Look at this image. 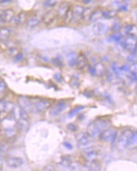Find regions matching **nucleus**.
Masks as SVG:
<instances>
[{"label":"nucleus","instance_id":"f257e3e1","mask_svg":"<svg viewBox=\"0 0 137 171\" xmlns=\"http://www.w3.org/2000/svg\"><path fill=\"white\" fill-rule=\"evenodd\" d=\"M111 125L109 120L104 119H97L89 123L87 127L88 134L93 138H99L101 133L107 130Z\"/></svg>","mask_w":137,"mask_h":171},{"label":"nucleus","instance_id":"f03ea898","mask_svg":"<svg viewBox=\"0 0 137 171\" xmlns=\"http://www.w3.org/2000/svg\"><path fill=\"white\" fill-rule=\"evenodd\" d=\"M121 47L129 51L131 53H135L137 51V39L136 36L128 35V37L124 40L120 42Z\"/></svg>","mask_w":137,"mask_h":171},{"label":"nucleus","instance_id":"7ed1b4c3","mask_svg":"<svg viewBox=\"0 0 137 171\" xmlns=\"http://www.w3.org/2000/svg\"><path fill=\"white\" fill-rule=\"evenodd\" d=\"M132 131L129 130L123 131V132L121 133V134L120 135L117 142V149L119 150V151H124L128 147L129 140H130L131 136L132 135Z\"/></svg>","mask_w":137,"mask_h":171},{"label":"nucleus","instance_id":"20e7f679","mask_svg":"<svg viewBox=\"0 0 137 171\" xmlns=\"http://www.w3.org/2000/svg\"><path fill=\"white\" fill-rule=\"evenodd\" d=\"M118 130L113 127H109L107 130H104L101 133L99 139L102 142H109V143H113L116 140L118 136Z\"/></svg>","mask_w":137,"mask_h":171},{"label":"nucleus","instance_id":"39448f33","mask_svg":"<svg viewBox=\"0 0 137 171\" xmlns=\"http://www.w3.org/2000/svg\"><path fill=\"white\" fill-rule=\"evenodd\" d=\"M93 139L94 138L89 135L87 132L78 133L76 135V140H77L79 147L83 148V149L91 145Z\"/></svg>","mask_w":137,"mask_h":171},{"label":"nucleus","instance_id":"423d86ee","mask_svg":"<svg viewBox=\"0 0 137 171\" xmlns=\"http://www.w3.org/2000/svg\"><path fill=\"white\" fill-rule=\"evenodd\" d=\"M90 66L87 56L83 53H79L77 56V62L75 67L78 71H87L89 66Z\"/></svg>","mask_w":137,"mask_h":171},{"label":"nucleus","instance_id":"0eeeda50","mask_svg":"<svg viewBox=\"0 0 137 171\" xmlns=\"http://www.w3.org/2000/svg\"><path fill=\"white\" fill-rule=\"evenodd\" d=\"M83 150L82 155L85 160L91 161L98 159L99 154H100V150L98 149V147L89 146Z\"/></svg>","mask_w":137,"mask_h":171},{"label":"nucleus","instance_id":"6e6552de","mask_svg":"<svg viewBox=\"0 0 137 171\" xmlns=\"http://www.w3.org/2000/svg\"><path fill=\"white\" fill-rule=\"evenodd\" d=\"M91 29L93 34L97 36H101L105 35L109 31V27L107 24L103 23V22H97L92 24Z\"/></svg>","mask_w":137,"mask_h":171},{"label":"nucleus","instance_id":"1a4fd4ad","mask_svg":"<svg viewBox=\"0 0 137 171\" xmlns=\"http://www.w3.org/2000/svg\"><path fill=\"white\" fill-rule=\"evenodd\" d=\"M57 19H58V16H57L56 11L54 9H50L43 14L41 18V21L46 25H50L54 23Z\"/></svg>","mask_w":137,"mask_h":171},{"label":"nucleus","instance_id":"9d476101","mask_svg":"<svg viewBox=\"0 0 137 171\" xmlns=\"http://www.w3.org/2000/svg\"><path fill=\"white\" fill-rule=\"evenodd\" d=\"M18 103L21 108L26 110L27 111H31L33 110V106H35V104H33L32 103L30 98L29 97H27V96H21L20 97H18Z\"/></svg>","mask_w":137,"mask_h":171},{"label":"nucleus","instance_id":"9b49d317","mask_svg":"<svg viewBox=\"0 0 137 171\" xmlns=\"http://www.w3.org/2000/svg\"><path fill=\"white\" fill-rule=\"evenodd\" d=\"M2 130L11 128H18L17 126V120L15 119L13 116H9L2 119L1 124H0Z\"/></svg>","mask_w":137,"mask_h":171},{"label":"nucleus","instance_id":"f8f14e48","mask_svg":"<svg viewBox=\"0 0 137 171\" xmlns=\"http://www.w3.org/2000/svg\"><path fill=\"white\" fill-rule=\"evenodd\" d=\"M52 102L51 100L47 98H41L35 103V109L38 112H43L46 111L51 106Z\"/></svg>","mask_w":137,"mask_h":171},{"label":"nucleus","instance_id":"ddd939ff","mask_svg":"<svg viewBox=\"0 0 137 171\" xmlns=\"http://www.w3.org/2000/svg\"><path fill=\"white\" fill-rule=\"evenodd\" d=\"M71 6L72 5H70V3L66 1L62 2L58 4L57 9H56L58 18L62 19L63 20L64 17L65 16L66 13L67 12V11L68 10V9L71 7Z\"/></svg>","mask_w":137,"mask_h":171},{"label":"nucleus","instance_id":"4468645a","mask_svg":"<svg viewBox=\"0 0 137 171\" xmlns=\"http://www.w3.org/2000/svg\"><path fill=\"white\" fill-rule=\"evenodd\" d=\"M67 108V104L64 102H58L50 111V115L51 117H57L62 112H64Z\"/></svg>","mask_w":137,"mask_h":171},{"label":"nucleus","instance_id":"2eb2a0df","mask_svg":"<svg viewBox=\"0 0 137 171\" xmlns=\"http://www.w3.org/2000/svg\"><path fill=\"white\" fill-rule=\"evenodd\" d=\"M85 7L80 5H72V9L74 16V21H75V22H79V21L81 22V18L82 16L84 10H85Z\"/></svg>","mask_w":137,"mask_h":171},{"label":"nucleus","instance_id":"dca6fc26","mask_svg":"<svg viewBox=\"0 0 137 171\" xmlns=\"http://www.w3.org/2000/svg\"><path fill=\"white\" fill-rule=\"evenodd\" d=\"M6 162L9 168H18L22 166L24 163V160L20 157H9L7 159Z\"/></svg>","mask_w":137,"mask_h":171},{"label":"nucleus","instance_id":"f3484780","mask_svg":"<svg viewBox=\"0 0 137 171\" xmlns=\"http://www.w3.org/2000/svg\"><path fill=\"white\" fill-rule=\"evenodd\" d=\"M28 18L29 17H28V12L25 11H21L18 15H15L13 22L16 25H22L27 22Z\"/></svg>","mask_w":137,"mask_h":171},{"label":"nucleus","instance_id":"a211bd4d","mask_svg":"<svg viewBox=\"0 0 137 171\" xmlns=\"http://www.w3.org/2000/svg\"><path fill=\"white\" fill-rule=\"evenodd\" d=\"M15 12L12 8H7L3 11L1 16L5 21V23H10L14 20L15 17Z\"/></svg>","mask_w":137,"mask_h":171},{"label":"nucleus","instance_id":"6ab92c4d","mask_svg":"<svg viewBox=\"0 0 137 171\" xmlns=\"http://www.w3.org/2000/svg\"><path fill=\"white\" fill-rule=\"evenodd\" d=\"M17 126L18 130L22 133H25L29 128V121L28 118H22L20 117L17 121Z\"/></svg>","mask_w":137,"mask_h":171},{"label":"nucleus","instance_id":"aec40b11","mask_svg":"<svg viewBox=\"0 0 137 171\" xmlns=\"http://www.w3.org/2000/svg\"><path fill=\"white\" fill-rule=\"evenodd\" d=\"M95 71V76L102 77L106 75L107 73V69H106L105 66L102 63H97L93 65Z\"/></svg>","mask_w":137,"mask_h":171},{"label":"nucleus","instance_id":"412c9836","mask_svg":"<svg viewBox=\"0 0 137 171\" xmlns=\"http://www.w3.org/2000/svg\"><path fill=\"white\" fill-rule=\"evenodd\" d=\"M12 35V30L8 27H2L0 28V42L5 41L9 39Z\"/></svg>","mask_w":137,"mask_h":171},{"label":"nucleus","instance_id":"4be33fe9","mask_svg":"<svg viewBox=\"0 0 137 171\" xmlns=\"http://www.w3.org/2000/svg\"><path fill=\"white\" fill-rule=\"evenodd\" d=\"M41 22H42L41 20H40L37 16L34 15V16H31L28 18L26 24H27L28 28L33 29V28H35L36 27L38 26L41 24Z\"/></svg>","mask_w":137,"mask_h":171},{"label":"nucleus","instance_id":"5701e85b","mask_svg":"<svg viewBox=\"0 0 137 171\" xmlns=\"http://www.w3.org/2000/svg\"><path fill=\"white\" fill-rule=\"evenodd\" d=\"M73 161L74 160L73 159H72V157L71 155H64V156L62 157V160L60 161L58 165H59L62 168L68 170L70 165L72 164V163L73 162Z\"/></svg>","mask_w":137,"mask_h":171},{"label":"nucleus","instance_id":"b1692460","mask_svg":"<svg viewBox=\"0 0 137 171\" xmlns=\"http://www.w3.org/2000/svg\"><path fill=\"white\" fill-rule=\"evenodd\" d=\"M85 167L89 168V170H100L101 165H100V161L98 160V159L94 160L91 161H87L85 160Z\"/></svg>","mask_w":137,"mask_h":171},{"label":"nucleus","instance_id":"393cba45","mask_svg":"<svg viewBox=\"0 0 137 171\" xmlns=\"http://www.w3.org/2000/svg\"><path fill=\"white\" fill-rule=\"evenodd\" d=\"M93 9L91 7H87L85 8L84 12L82 14L81 18V22L86 23V22H89V20H90L91 15L93 12Z\"/></svg>","mask_w":137,"mask_h":171},{"label":"nucleus","instance_id":"a878e982","mask_svg":"<svg viewBox=\"0 0 137 171\" xmlns=\"http://www.w3.org/2000/svg\"><path fill=\"white\" fill-rule=\"evenodd\" d=\"M2 134L6 139L15 138L17 135V128L5 129L2 131Z\"/></svg>","mask_w":137,"mask_h":171},{"label":"nucleus","instance_id":"bb28decb","mask_svg":"<svg viewBox=\"0 0 137 171\" xmlns=\"http://www.w3.org/2000/svg\"><path fill=\"white\" fill-rule=\"evenodd\" d=\"M101 10L100 8L93 9V12L91 15L90 20H89V22H92V23H95L97 22L100 19L102 18L101 15Z\"/></svg>","mask_w":137,"mask_h":171},{"label":"nucleus","instance_id":"cd10ccee","mask_svg":"<svg viewBox=\"0 0 137 171\" xmlns=\"http://www.w3.org/2000/svg\"><path fill=\"white\" fill-rule=\"evenodd\" d=\"M102 18L104 19H112L117 15V12L111 9H102L101 10Z\"/></svg>","mask_w":137,"mask_h":171},{"label":"nucleus","instance_id":"c85d7f7f","mask_svg":"<svg viewBox=\"0 0 137 171\" xmlns=\"http://www.w3.org/2000/svg\"><path fill=\"white\" fill-rule=\"evenodd\" d=\"M74 21V16H73V12H72V6L68 9L67 12L66 13L65 16L63 18V22L64 24H69L73 22Z\"/></svg>","mask_w":137,"mask_h":171},{"label":"nucleus","instance_id":"c756f323","mask_svg":"<svg viewBox=\"0 0 137 171\" xmlns=\"http://www.w3.org/2000/svg\"><path fill=\"white\" fill-rule=\"evenodd\" d=\"M123 36L121 33H114L112 35L108 37V41L112 42V43H119L121 42L123 40Z\"/></svg>","mask_w":137,"mask_h":171},{"label":"nucleus","instance_id":"7c9ffc66","mask_svg":"<svg viewBox=\"0 0 137 171\" xmlns=\"http://www.w3.org/2000/svg\"><path fill=\"white\" fill-rule=\"evenodd\" d=\"M128 147L129 149H135L137 147V132H133L129 140Z\"/></svg>","mask_w":137,"mask_h":171},{"label":"nucleus","instance_id":"2f4dec72","mask_svg":"<svg viewBox=\"0 0 137 171\" xmlns=\"http://www.w3.org/2000/svg\"><path fill=\"white\" fill-rule=\"evenodd\" d=\"M19 53H20V49H19L17 46L11 47L6 50L7 54L9 56L12 57V58H14V57L16 56Z\"/></svg>","mask_w":137,"mask_h":171},{"label":"nucleus","instance_id":"473e14b6","mask_svg":"<svg viewBox=\"0 0 137 171\" xmlns=\"http://www.w3.org/2000/svg\"><path fill=\"white\" fill-rule=\"evenodd\" d=\"M85 109V106H77V107H75V108H74V109H71V111H69V112H68V117H75V115H77V114H79V112L82 111V110H84Z\"/></svg>","mask_w":137,"mask_h":171},{"label":"nucleus","instance_id":"72a5a7b5","mask_svg":"<svg viewBox=\"0 0 137 171\" xmlns=\"http://www.w3.org/2000/svg\"><path fill=\"white\" fill-rule=\"evenodd\" d=\"M15 104L12 102H6V106H5V112L7 113H12L13 110H14L15 107Z\"/></svg>","mask_w":137,"mask_h":171},{"label":"nucleus","instance_id":"f704fd0d","mask_svg":"<svg viewBox=\"0 0 137 171\" xmlns=\"http://www.w3.org/2000/svg\"><path fill=\"white\" fill-rule=\"evenodd\" d=\"M52 63L54 66H56V67H62L64 66V62L62 61V59L60 57H55L52 59Z\"/></svg>","mask_w":137,"mask_h":171},{"label":"nucleus","instance_id":"c9c22d12","mask_svg":"<svg viewBox=\"0 0 137 171\" xmlns=\"http://www.w3.org/2000/svg\"><path fill=\"white\" fill-rule=\"evenodd\" d=\"M121 28V24H120L119 22H115V23H113V25L111 26V27H110V30H111L112 32H113V33H118Z\"/></svg>","mask_w":137,"mask_h":171},{"label":"nucleus","instance_id":"e433bc0d","mask_svg":"<svg viewBox=\"0 0 137 171\" xmlns=\"http://www.w3.org/2000/svg\"><path fill=\"white\" fill-rule=\"evenodd\" d=\"M67 129L72 132H76L78 130V127L75 123H69L67 124Z\"/></svg>","mask_w":137,"mask_h":171},{"label":"nucleus","instance_id":"4c0bfd02","mask_svg":"<svg viewBox=\"0 0 137 171\" xmlns=\"http://www.w3.org/2000/svg\"><path fill=\"white\" fill-rule=\"evenodd\" d=\"M9 150V145L5 142H0V153H5Z\"/></svg>","mask_w":137,"mask_h":171},{"label":"nucleus","instance_id":"58836bf2","mask_svg":"<svg viewBox=\"0 0 137 171\" xmlns=\"http://www.w3.org/2000/svg\"><path fill=\"white\" fill-rule=\"evenodd\" d=\"M6 102L7 101L5 98H0V113H2L5 111Z\"/></svg>","mask_w":137,"mask_h":171},{"label":"nucleus","instance_id":"ea45409f","mask_svg":"<svg viewBox=\"0 0 137 171\" xmlns=\"http://www.w3.org/2000/svg\"><path fill=\"white\" fill-rule=\"evenodd\" d=\"M103 97L105 98V100L106 101V102H108V104H113V98H111V96H110L109 94H108V93H106V92H105L103 94Z\"/></svg>","mask_w":137,"mask_h":171},{"label":"nucleus","instance_id":"a19ab883","mask_svg":"<svg viewBox=\"0 0 137 171\" xmlns=\"http://www.w3.org/2000/svg\"><path fill=\"white\" fill-rule=\"evenodd\" d=\"M54 79L57 82L60 83L62 82L63 80V76L61 73H56L54 76Z\"/></svg>","mask_w":137,"mask_h":171},{"label":"nucleus","instance_id":"79ce46f5","mask_svg":"<svg viewBox=\"0 0 137 171\" xmlns=\"http://www.w3.org/2000/svg\"><path fill=\"white\" fill-rule=\"evenodd\" d=\"M23 58H24V54L22 53H19L18 55H17L16 56L14 57V60H15V62H17V63H18V62H20L21 60H22V59H23Z\"/></svg>","mask_w":137,"mask_h":171},{"label":"nucleus","instance_id":"37998d69","mask_svg":"<svg viewBox=\"0 0 137 171\" xmlns=\"http://www.w3.org/2000/svg\"><path fill=\"white\" fill-rule=\"evenodd\" d=\"M119 9V11H121V12H126V11H128L129 9V5L126 3L120 5Z\"/></svg>","mask_w":137,"mask_h":171},{"label":"nucleus","instance_id":"c03bdc74","mask_svg":"<svg viewBox=\"0 0 137 171\" xmlns=\"http://www.w3.org/2000/svg\"><path fill=\"white\" fill-rule=\"evenodd\" d=\"M7 84L3 80H0V92H3L4 91L6 90Z\"/></svg>","mask_w":137,"mask_h":171},{"label":"nucleus","instance_id":"a18cd8bd","mask_svg":"<svg viewBox=\"0 0 137 171\" xmlns=\"http://www.w3.org/2000/svg\"><path fill=\"white\" fill-rule=\"evenodd\" d=\"M71 85L73 88H78L79 86V81H78V79H74L72 80V82H71Z\"/></svg>","mask_w":137,"mask_h":171},{"label":"nucleus","instance_id":"49530a36","mask_svg":"<svg viewBox=\"0 0 137 171\" xmlns=\"http://www.w3.org/2000/svg\"><path fill=\"white\" fill-rule=\"evenodd\" d=\"M13 2V0H0V5L2 6H7Z\"/></svg>","mask_w":137,"mask_h":171},{"label":"nucleus","instance_id":"de8ad7c7","mask_svg":"<svg viewBox=\"0 0 137 171\" xmlns=\"http://www.w3.org/2000/svg\"><path fill=\"white\" fill-rule=\"evenodd\" d=\"M63 145H64V147H65L66 148H67V149L68 150H72L73 149V146H72L71 144L69 143V142H64L63 143Z\"/></svg>","mask_w":137,"mask_h":171},{"label":"nucleus","instance_id":"09e8293b","mask_svg":"<svg viewBox=\"0 0 137 171\" xmlns=\"http://www.w3.org/2000/svg\"><path fill=\"white\" fill-rule=\"evenodd\" d=\"M120 70H121V71H129V70H130V67L127 65H124V66H121V67H120Z\"/></svg>","mask_w":137,"mask_h":171},{"label":"nucleus","instance_id":"8fccbe9b","mask_svg":"<svg viewBox=\"0 0 137 171\" xmlns=\"http://www.w3.org/2000/svg\"><path fill=\"white\" fill-rule=\"evenodd\" d=\"M43 170H54L55 168H54V166H53V165H47V166H45V168H43Z\"/></svg>","mask_w":137,"mask_h":171},{"label":"nucleus","instance_id":"3c124183","mask_svg":"<svg viewBox=\"0 0 137 171\" xmlns=\"http://www.w3.org/2000/svg\"><path fill=\"white\" fill-rule=\"evenodd\" d=\"M5 21H4L2 18V16L0 15V28H1L2 27H3L4 25H5Z\"/></svg>","mask_w":137,"mask_h":171},{"label":"nucleus","instance_id":"603ef678","mask_svg":"<svg viewBox=\"0 0 137 171\" xmlns=\"http://www.w3.org/2000/svg\"><path fill=\"white\" fill-rule=\"evenodd\" d=\"M94 1V0H82V2L84 4H85V5H88V4Z\"/></svg>","mask_w":137,"mask_h":171},{"label":"nucleus","instance_id":"864d4df0","mask_svg":"<svg viewBox=\"0 0 137 171\" xmlns=\"http://www.w3.org/2000/svg\"><path fill=\"white\" fill-rule=\"evenodd\" d=\"M2 163H3V157L2 155H0V166L2 165Z\"/></svg>","mask_w":137,"mask_h":171},{"label":"nucleus","instance_id":"5fc2aeb1","mask_svg":"<svg viewBox=\"0 0 137 171\" xmlns=\"http://www.w3.org/2000/svg\"><path fill=\"white\" fill-rule=\"evenodd\" d=\"M1 114V113H0ZM1 121H2V119H1V116H0V124H1Z\"/></svg>","mask_w":137,"mask_h":171}]
</instances>
